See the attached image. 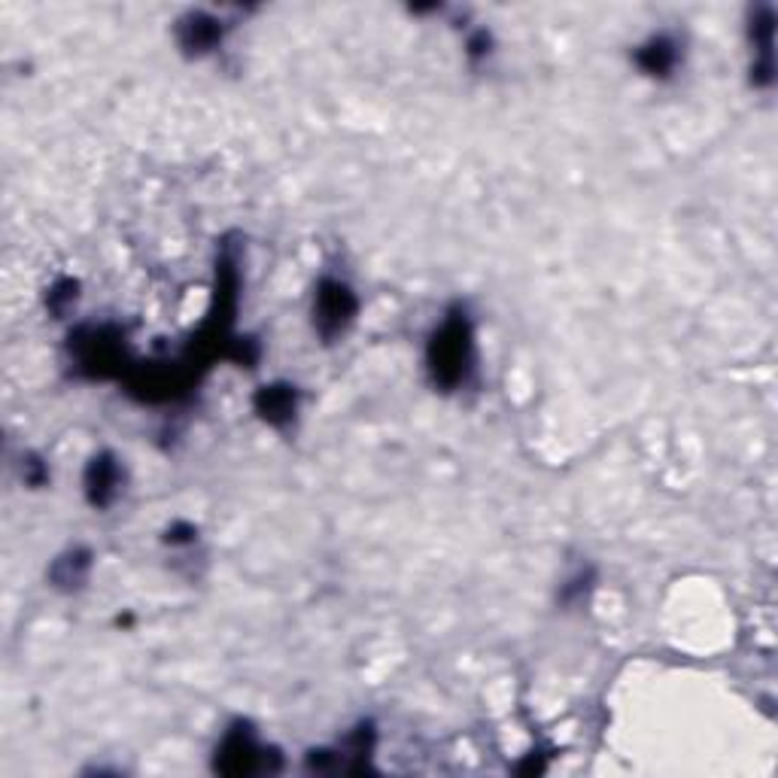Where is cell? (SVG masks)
Masks as SVG:
<instances>
[{"label":"cell","instance_id":"cell-1","mask_svg":"<svg viewBox=\"0 0 778 778\" xmlns=\"http://www.w3.org/2000/svg\"><path fill=\"white\" fill-rule=\"evenodd\" d=\"M475 368V332L463 311L451 314L429 341V371L444 389L463 387Z\"/></svg>","mask_w":778,"mask_h":778},{"label":"cell","instance_id":"cell-2","mask_svg":"<svg viewBox=\"0 0 778 778\" xmlns=\"http://www.w3.org/2000/svg\"><path fill=\"white\" fill-rule=\"evenodd\" d=\"M356 295L347 283L341 280H323L316 287V299H314V326L320 332V338L335 341L338 335L347 332V326L353 323L356 316Z\"/></svg>","mask_w":778,"mask_h":778},{"label":"cell","instance_id":"cell-3","mask_svg":"<svg viewBox=\"0 0 778 778\" xmlns=\"http://www.w3.org/2000/svg\"><path fill=\"white\" fill-rule=\"evenodd\" d=\"M262 754L264 748L256 742L252 730L235 727L216 752V769H223L228 776H250L264 769Z\"/></svg>","mask_w":778,"mask_h":778},{"label":"cell","instance_id":"cell-4","mask_svg":"<svg viewBox=\"0 0 778 778\" xmlns=\"http://www.w3.org/2000/svg\"><path fill=\"white\" fill-rule=\"evenodd\" d=\"M122 490V465L114 453H95L86 465V496L95 508H107L116 503Z\"/></svg>","mask_w":778,"mask_h":778},{"label":"cell","instance_id":"cell-5","mask_svg":"<svg viewBox=\"0 0 778 778\" xmlns=\"http://www.w3.org/2000/svg\"><path fill=\"white\" fill-rule=\"evenodd\" d=\"M776 15L769 7H760L752 19V43H754V67H752V79L754 86H772L776 79V62H772V31H776Z\"/></svg>","mask_w":778,"mask_h":778},{"label":"cell","instance_id":"cell-6","mask_svg":"<svg viewBox=\"0 0 778 778\" xmlns=\"http://www.w3.org/2000/svg\"><path fill=\"white\" fill-rule=\"evenodd\" d=\"M176 37H180V46L186 52L204 55V52L216 50L223 43V22L207 13H188L176 25Z\"/></svg>","mask_w":778,"mask_h":778},{"label":"cell","instance_id":"cell-7","mask_svg":"<svg viewBox=\"0 0 778 778\" xmlns=\"http://www.w3.org/2000/svg\"><path fill=\"white\" fill-rule=\"evenodd\" d=\"M678 43L669 34H657L636 52V64L648 76H669L678 64Z\"/></svg>","mask_w":778,"mask_h":778},{"label":"cell","instance_id":"cell-8","mask_svg":"<svg viewBox=\"0 0 778 778\" xmlns=\"http://www.w3.org/2000/svg\"><path fill=\"white\" fill-rule=\"evenodd\" d=\"M299 399L292 387H262V392L256 396V411L271 423V426H287L289 420L295 417Z\"/></svg>","mask_w":778,"mask_h":778},{"label":"cell","instance_id":"cell-9","mask_svg":"<svg viewBox=\"0 0 778 778\" xmlns=\"http://www.w3.org/2000/svg\"><path fill=\"white\" fill-rule=\"evenodd\" d=\"M88 572H91V553L83 551V548H74V551H67L52 563L50 577L55 581V587H62V591H79L86 584Z\"/></svg>","mask_w":778,"mask_h":778},{"label":"cell","instance_id":"cell-10","mask_svg":"<svg viewBox=\"0 0 778 778\" xmlns=\"http://www.w3.org/2000/svg\"><path fill=\"white\" fill-rule=\"evenodd\" d=\"M593 587V572H577L563 584V603H581L584 593Z\"/></svg>","mask_w":778,"mask_h":778},{"label":"cell","instance_id":"cell-11","mask_svg":"<svg viewBox=\"0 0 778 778\" xmlns=\"http://www.w3.org/2000/svg\"><path fill=\"white\" fill-rule=\"evenodd\" d=\"M490 34L487 31H477L475 37L468 40V55L475 58V62H480V58H487L490 55Z\"/></svg>","mask_w":778,"mask_h":778}]
</instances>
